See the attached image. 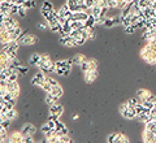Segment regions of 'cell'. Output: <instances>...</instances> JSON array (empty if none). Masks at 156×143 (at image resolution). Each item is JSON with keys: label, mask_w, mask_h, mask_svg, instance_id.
Here are the masks:
<instances>
[{"label": "cell", "mask_w": 156, "mask_h": 143, "mask_svg": "<svg viewBox=\"0 0 156 143\" xmlns=\"http://www.w3.org/2000/svg\"><path fill=\"white\" fill-rule=\"evenodd\" d=\"M107 142H113V143H129V138L126 137L125 134H122V133H113V134L108 135V138H107Z\"/></svg>", "instance_id": "1"}, {"label": "cell", "mask_w": 156, "mask_h": 143, "mask_svg": "<svg viewBox=\"0 0 156 143\" xmlns=\"http://www.w3.org/2000/svg\"><path fill=\"white\" fill-rule=\"evenodd\" d=\"M38 42V38H35L33 35V34H29V35H25V34L22 33V35L18 38V43L23 44V46H31V44L37 43Z\"/></svg>", "instance_id": "2"}, {"label": "cell", "mask_w": 156, "mask_h": 143, "mask_svg": "<svg viewBox=\"0 0 156 143\" xmlns=\"http://www.w3.org/2000/svg\"><path fill=\"white\" fill-rule=\"evenodd\" d=\"M152 95L154 94H151V91L147 90V88H140V90L136 92V98H138L139 103H144V102L150 100L151 98H152Z\"/></svg>", "instance_id": "3"}, {"label": "cell", "mask_w": 156, "mask_h": 143, "mask_svg": "<svg viewBox=\"0 0 156 143\" xmlns=\"http://www.w3.org/2000/svg\"><path fill=\"white\" fill-rule=\"evenodd\" d=\"M4 142H9V143H23V135L21 131H16L12 133L9 137H5Z\"/></svg>", "instance_id": "4"}, {"label": "cell", "mask_w": 156, "mask_h": 143, "mask_svg": "<svg viewBox=\"0 0 156 143\" xmlns=\"http://www.w3.org/2000/svg\"><path fill=\"white\" fill-rule=\"evenodd\" d=\"M60 43L62 46H68V47H77V41L72 35H61L60 38Z\"/></svg>", "instance_id": "5"}, {"label": "cell", "mask_w": 156, "mask_h": 143, "mask_svg": "<svg viewBox=\"0 0 156 143\" xmlns=\"http://www.w3.org/2000/svg\"><path fill=\"white\" fill-rule=\"evenodd\" d=\"M7 91L8 92H12V95L14 98H17L18 96V94H20V86H18V83L17 81H8V85H7Z\"/></svg>", "instance_id": "6"}, {"label": "cell", "mask_w": 156, "mask_h": 143, "mask_svg": "<svg viewBox=\"0 0 156 143\" xmlns=\"http://www.w3.org/2000/svg\"><path fill=\"white\" fill-rule=\"evenodd\" d=\"M44 78H46L44 73H43L42 70H41V72H38L37 74L33 77L31 85H34V86H42V85H43V82H44Z\"/></svg>", "instance_id": "7"}, {"label": "cell", "mask_w": 156, "mask_h": 143, "mask_svg": "<svg viewBox=\"0 0 156 143\" xmlns=\"http://www.w3.org/2000/svg\"><path fill=\"white\" fill-rule=\"evenodd\" d=\"M35 131H37V127L34 126L33 124H25V125L22 126V129H21V133H22L23 137H26V135H33Z\"/></svg>", "instance_id": "8"}, {"label": "cell", "mask_w": 156, "mask_h": 143, "mask_svg": "<svg viewBox=\"0 0 156 143\" xmlns=\"http://www.w3.org/2000/svg\"><path fill=\"white\" fill-rule=\"evenodd\" d=\"M142 139L143 142H156V134H155V131H151V130H147V129H144L143 131V135H142Z\"/></svg>", "instance_id": "9"}, {"label": "cell", "mask_w": 156, "mask_h": 143, "mask_svg": "<svg viewBox=\"0 0 156 143\" xmlns=\"http://www.w3.org/2000/svg\"><path fill=\"white\" fill-rule=\"evenodd\" d=\"M89 16L90 14L89 13H86V12H83V11H80V12H73L72 13V18L73 20H77V21H86L87 18H89Z\"/></svg>", "instance_id": "10"}, {"label": "cell", "mask_w": 156, "mask_h": 143, "mask_svg": "<svg viewBox=\"0 0 156 143\" xmlns=\"http://www.w3.org/2000/svg\"><path fill=\"white\" fill-rule=\"evenodd\" d=\"M83 74H85V81L87 83H92L96 80L98 72L96 70H86V72H83Z\"/></svg>", "instance_id": "11"}, {"label": "cell", "mask_w": 156, "mask_h": 143, "mask_svg": "<svg viewBox=\"0 0 156 143\" xmlns=\"http://www.w3.org/2000/svg\"><path fill=\"white\" fill-rule=\"evenodd\" d=\"M125 118H134L136 117V111H135V107H131V105H128V108L121 113Z\"/></svg>", "instance_id": "12"}, {"label": "cell", "mask_w": 156, "mask_h": 143, "mask_svg": "<svg viewBox=\"0 0 156 143\" xmlns=\"http://www.w3.org/2000/svg\"><path fill=\"white\" fill-rule=\"evenodd\" d=\"M52 11H53V7H52V3H51V2H44V3H43L42 9H41L43 17H46L47 14H50Z\"/></svg>", "instance_id": "13"}, {"label": "cell", "mask_w": 156, "mask_h": 143, "mask_svg": "<svg viewBox=\"0 0 156 143\" xmlns=\"http://www.w3.org/2000/svg\"><path fill=\"white\" fill-rule=\"evenodd\" d=\"M50 107H51L50 108V113H51V115H58V116H61L62 112H64V108H62V105L57 104V103H55V104H52Z\"/></svg>", "instance_id": "14"}, {"label": "cell", "mask_w": 156, "mask_h": 143, "mask_svg": "<svg viewBox=\"0 0 156 143\" xmlns=\"http://www.w3.org/2000/svg\"><path fill=\"white\" fill-rule=\"evenodd\" d=\"M72 11L69 9V7H68V4L66 5H64V7H61L60 8V11H58V16L60 17H64V18H68V17H70L72 16Z\"/></svg>", "instance_id": "15"}, {"label": "cell", "mask_w": 156, "mask_h": 143, "mask_svg": "<svg viewBox=\"0 0 156 143\" xmlns=\"http://www.w3.org/2000/svg\"><path fill=\"white\" fill-rule=\"evenodd\" d=\"M11 2H8V0H4V2L0 3V11H2V13H5V14H9V9H11L12 7Z\"/></svg>", "instance_id": "16"}, {"label": "cell", "mask_w": 156, "mask_h": 143, "mask_svg": "<svg viewBox=\"0 0 156 143\" xmlns=\"http://www.w3.org/2000/svg\"><path fill=\"white\" fill-rule=\"evenodd\" d=\"M119 22H120V20L117 18V17H109V18H105V20H104L103 25L107 26V27H112V26L117 25Z\"/></svg>", "instance_id": "17"}, {"label": "cell", "mask_w": 156, "mask_h": 143, "mask_svg": "<svg viewBox=\"0 0 156 143\" xmlns=\"http://www.w3.org/2000/svg\"><path fill=\"white\" fill-rule=\"evenodd\" d=\"M72 60H73V64H77V65H81L82 63L87 60V57L83 55V53H76L74 57H73Z\"/></svg>", "instance_id": "18"}, {"label": "cell", "mask_w": 156, "mask_h": 143, "mask_svg": "<svg viewBox=\"0 0 156 143\" xmlns=\"http://www.w3.org/2000/svg\"><path fill=\"white\" fill-rule=\"evenodd\" d=\"M58 102V98L57 96H55L53 94H51V92H47V96H46V103L48 105H52V104H55V103H57Z\"/></svg>", "instance_id": "19"}, {"label": "cell", "mask_w": 156, "mask_h": 143, "mask_svg": "<svg viewBox=\"0 0 156 143\" xmlns=\"http://www.w3.org/2000/svg\"><path fill=\"white\" fill-rule=\"evenodd\" d=\"M21 35H22V30H21V27H20V26H17L11 33V41H18V38Z\"/></svg>", "instance_id": "20"}, {"label": "cell", "mask_w": 156, "mask_h": 143, "mask_svg": "<svg viewBox=\"0 0 156 143\" xmlns=\"http://www.w3.org/2000/svg\"><path fill=\"white\" fill-rule=\"evenodd\" d=\"M5 115V118H8V120H11V121H13V120H16L17 118V111L14 109V108H12V109H8V112L7 113H4Z\"/></svg>", "instance_id": "21"}, {"label": "cell", "mask_w": 156, "mask_h": 143, "mask_svg": "<svg viewBox=\"0 0 156 143\" xmlns=\"http://www.w3.org/2000/svg\"><path fill=\"white\" fill-rule=\"evenodd\" d=\"M51 94H53V95L57 96V98H60V96H62V94H64V91H62L61 86L57 83L56 86H52V91H51Z\"/></svg>", "instance_id": "22"}, {"label": "cell", "mask_w": 156, "mask_h": 143, "mask_svg": "<svg viewBox=\"0 0 156 143\" xmlns=\"http://www.w3.org/2000/svg\"><path fill=\"white\" fill-rule=\"evenodd\" d=\"M136 117H138L142 122H144V124H146V122H148V121L151 120L150 112H142V113H138V115H136Z\"/></svg>", "instance_id": "23"}, {"label": "cell", "mask_w": 156, "mask_h": 143, "mask_svg": "<svg viewBox=\"0 0 156 143\" xmlns=\"http://www.w3.org/2000/svg\"><path fill=\"white\" fill-rule=\"evenodd\" d=\"M87 64H89V70H96L99 65L95 59H87Z\"/></svg>", "instance_id": "24"}, {"label": "cell", "mask_w": 156, "mask_h": 143, "mask_svg": "<svg viewBox=\"0 0 156 143\" xmlns=\"http://www.w3.org/2000/svg\"><path fill=\"white\" fill-rule=\"evenodd\" d=\"M39 61H41V55H38V53H33L29 63H30V65H38Z\"/></svg>", "instance_id": "25"}, {"label": "cell", "mask_w": 156, "mask_h": 143, "mask_svg": "<svg viewBox=\"0 0 156 143\" xmlns=\"http://www.w3.org/2000/svg\"><path fill=\"white\" fill-rule=\"evenodd\" d=\"M94 25H95V18H94V16L92 14H90L89 16V18L85 21V26L86 27H94Z\"/></svg>", "instance_id": "26"}, {"label": "cell", "mask_w": 156, "mask_h": 143, "mask_svg": "<svg viewBox=\"0 0 156 143\" xmlns=\"http://www.w3.org/2000/svg\"><path fill=\"white\" fill-rule=\"evenodd\" d=\"M87 30V41H91V39L95 38V30L94 27H86Z\"/></svg>", "instance_id": "27"}, {"label": "cell", "mask_w": 156, "mask_h": 143, "mask_svg": "<svg viewBox=\"0 0 156 143\" xmlns=\"http://www.w3.org/2000/svg\"><path fill=\"white\" fill-rule=\"evenodd\" d=\"M58 141H60V143H70L72 139H70V137L68 135V134H62L58 137Z\"/></svg>", "instance_id": "28"}, {"label": "cell", "mask_w": 156, "mask_h": 143, "mask_svg": "<svg viewBox=\"0 0 156 143\" xmlns=\"http://www.w3.org/2000/svg\"><path fill=\"white\" fill-rule=\"evenodd\" d=\"M20 7H21V5H18V4H12L11 9H9V14H11V16H12V14H17Z\"/></svg>", "instance_id": "29"}, {"label": "cell", "mask_w": 156, "mask_h": 143, "mask_svg": "<svg viewBox=\"0 0 156 143\" xmlns=\"http://www.w3.org/2000/svg\"><path fill=\"white\" fill-rule=\"evenodd\" d=\"M42 88H43V90H44L46 92H51L52 91V86L50 85V83H48L47 81H44V82H43V85L41 86Z\"/></svg>", "instance_id": "30"}, {"label": "cell", "mask_w": 156, "mask_h": 143, "mask_svg": "<svg viewBox=\"0 0 156 143\" xmlns=\"http://www.w3.org/2000/svg\"><path fill=\"white\" fill-rule=\"evenodd\" d=\"M17 78H18V70L16 69V70H14L13 73L11 76L8 77V81H11V82H13V81H17Z\"/></svg>", "instance_id": "31"}, {"label": "cell", "mask_w": 156, "mask_h": 143, "mask_svg": "<svg viewBox=\"0 0 156 143\" xmlns=\"http://www.w3.org/2000/svg\"><path fill=\"white\" fill-rule=\"evenodd\" d=\"M39 29H42V30H50V22H41L39 23Z\"/></svg>", "instance_id": "32"}, {"label": "cell", "mask_w": 156, "mask_h": 143, "mask_svg": "<svg viewBox=\"0 0 156 143\" xmlns=\"http://www.w3.org/2000/svg\"><path fill=\"white\" fill-rule=\"evenodd\" d=\"M135 30H136V27H134L133 25H129V26L125 27V33H126V34H134Z\"/></svg>", "instance_id": "33"}, {"label": "cell", "mask_w": 156, "mask_h": 143, "mask_svg": "<svg viewBox=\"0 0 156 143\" xmlns=\"http://www.w3.org/2000/svg\"><path fill=\"white\" fill-rule=\"evenodd\" d=\"M150 116H151V120H156V103L154 104V107L151 108V111H150Z\"/></svg>", "instance_id": "34"}, {"label": "cell", "mask_w": 156, "mask_h": 143, "mask_svg": "<svg viewBox=\"0 0 156 143\" xmlns=\"http://www.w3.org/2000/svg\"><path fill=\"white\" fill-rule=\"evenodd\" d=\"M44 81H47L51 86H56V85H57V81L55 80V78H52V77H46V78H44Z\"/></svg>", "instance_id": "35"}, {"label": "cell", "mask_w": 156, "mask_h": 143, "mask_svg": "<svg viewBox=\"0 0 156 143\" xmlns=\"http://www.w3.org/2000/svg\"><path fill=\"white\" fill-rule=\"evenodd\" d=\"M139 103V100H138V98H133V99H130V100H128V104L129 105H131V107H135L136 104Z\"/></svg>", "instance_id": "36"}, {"label": "cell", "mask_w": 156, "mask_h": 143, "mask_svg": "<svg viewBox=\"0 0 156 143\" xmlns=\"http://www.w3.org/2000/svg\"><path fill=\"white\" fill-rule=\"evenodd\" d=\"M34 5V2H33V0H26V2L25 3H23V8H26V9H29V8H31Z\"/></svg>", "instance_id": "37"}, {"label": "cell", "mask_w": 156, "mask_h": 143, "mask_svg": "<svg viewBox=\"0 0 156 143\" xmlns=\"http://www.w3.org/2000/svg\"><path fill=\"white\" fill-rule=\"evenodd\" d=\"M26 11H27V9L23 8V7L21 5V7H20V9H18V13H17V14H20L21 17H25V16H26Z\"/></svg>", "instance_id": "38"}, {"label": "cell", "mask_w": 156, "mask_h": 143, "mask_svg": "<svg viewBox=\"0 0 156 143\" xmlns=\"http://www.w3.org/2000/svg\"><path fill=\"white\" fill-rule=\"evenodd\" d=\"M47 125L50 126L51 129H55V127H56V121H55V120H52V118H50V120L47 121Z\"/></svg>", "instance_id": "39"}, {"label": "cell", "mask_w": 156, "mask_h": 143, "mask_svg": "<svg viewBox=\"0 0 156 143\" xmlns=\"http://www.w3.org/2000/svg\"><path fill=\"white\" fill-rule=\"evenodd\" d=\"M95 3H96V0H85V4H86V5L89 7V8H92V7H94V5H95Z\"/></svg>", "instance_id": "40"}, {"label": "cell", "mask_w": 156, "mask_h": 143, "mask_svg": "<svg viewBox=\"0 0 156 143\" xmlns=\"http://www.w3.org/2000/svg\"><path fill=\"white\" fill-rule=\"evenodd\" d=\"M9 124H11V120H8V118H5L3 122H2V127H4V129H8V126H9Z\"/></svg>", "instance_id": "41"}, {"label": "cell", "mask_w": 156, "mask_h": 143, "mask_svg": "<svg viewBox=\"0 0 156 143\" xmlns=\"http://www.w3.org/2000/svg\"><path fill=\"white\" fill-rule=\"evenodd\" d=\"M34 139H33V135H26L23 137V143H33Z\"/></svg>", "instance_id": "42"}, {"label": "cell", "mask_w": 156, "mask_h": 143, "mask_svg": "<svg viewBox=\"0 0 156 143\" xmlns=\"http://www.w3.org/2000/svg\"><path fill=\"white\" fill-rule=\"evenodd\" d=\"M17 70H18L20 73H21V74H26V73L29 72V69H27V68H25V66H18V68H17Z\"/></svg>", "instance_id": "43"}, {"label": "cell", "mask_w": 156, "mask_h": 143, "mask_svg": "<svg viewBox=\"0 0 156 143\" xmlns=\"http://www.w3.org/2000/svg\"><path fill=\"white\" fill-rule=\"evenodd\" d=\"M50 130H52V129H51V127H50V126H48L47 124L42 126V133H43V134H46V133H48V131H50Z\"/></svg>", "instance_id": "44"}, {"label": "cell", "mask_w": 156, "mask_h": 143, "mask_svg": "<svg viewBox=\"0 0 156 143\" xmlns=\"http://www.w3.org/2000/svg\"><path fill=\"white\" fill-rule=\"evenodd\" d=\"M128 105H129V104H128V102H126V103H122V104L120 105V113H122V112L126 109V108H128Z\"/></svg>", "instance_id": "45"}, {"label": "cell", "mask_w": 156, "mask_h": 143, "mask_svg": "<svg viewBox=\"0 0 156 143\" xmlns=\"http://www.w3.org/2000/svg\"><path fill=\"white\" fill-rule=\"evenodd\" d=\"M4 107H5L7 109H12V108H14V105L12 104L11 102H5V103H4Z\"/></svg>", "instance_id": "46"}, {"label": "cell", "mask_w": 156, "mask_h": 143, "mask_svg": "<svg viewBox=\"0 0 156 143\" xmlns=\"http://www.w3.org/2000/svg\"><path fill=\"white\" fill-rule=\"evenodd\" d=\"M66 4H80L78 0H66Z\"/></svg>", "instance_id": "47"}]
</instances>
